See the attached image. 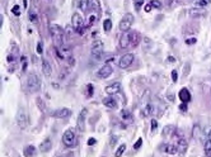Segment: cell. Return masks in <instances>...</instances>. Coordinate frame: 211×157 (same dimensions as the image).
Instances as JSON below:
<instances>
[{
    "label": "cell",
    "mask_w": 211,
    "mask_h": 157,
    "mask_svg": "<svg viewBox=\"0 0 211 157\" xmlns=\"http://www.w3.org/2000/svg\"><path fill=\"white\" fill-rule=\"evenodd\" d=\"M51 36L53 38L56 47H63L64 44V29L57 24H52L51 25Z\"/></svg>",
    "instance_id": "cell-1"
},
{
    "label": "cell",
    "mask_w": 211,
    "mask_h": 157,
    "mask_svg": "<svg viewBox=\"0 0 211 157\" xmlns=\"http://www.w3.org/2000/svg\"><path fill=\"white\" fill-rule=\"evenodd\" d=\"M134 24V15L131 13H126L124 17H122L120 24H118V28H120L121 32H129L131 29V27Z\"/></svg>",
    "instance_id": "cell-2"
},
{
    "label": "cell",
    "mask_w": 211,
    "mask_h": 157,
    "mask_svg": "<svg viewBox=\"0 0 211 157\" xmlns=\"http://www.w3.org/2000/svg\"><path fill=\"white\" fill-rule=\"evenodd\" d=\"M27 87L29 89L31 93H36L41 89V80L38 79L36 74H29L27 79Z\"/></svg>",
    "instance_id": "cell-3"
},
{
    "label": "cell",
    "mask_w": 211,
    "mask_h": 157,
    "mask_svg": "<svg viewBox=\"0 0 211 157\" xmlns=\"http://www.w3.org/2000/svg\"><path fill=\"white\" fill-rule=\"evenodd\" d=\"M103 49H104V44L101 39H97L93 42V46H92V56L94 57L95 60H101V57L103 55Z\"/></svg>",
    "instance_id": "cell-4"
},
{
    "label": "cell",
    "mask_w": 211,
    "mask_h": 157,
    "mask_svg": "<svg viewBox=\"0 0 211 157\" xmlns=\"http://www.w3.org/2000/svg\"><path fill=\"white\" fill-rule=\"evenodd\" d=\"M17 124L21 129H26L27 125H28V115H27L26 110L23 108L19 109L17 113Z\"/></svg>",
    "instance_id": "cell-5"
},
{
    "label": "cell",
    "mask_w": 211,
    "mask_h": 157,
    "mask_svg": "<svg viewBox=\"0 0 211 157\" xmlns=\"http://www.w3.org/2000/svg\"><path fill=\"white\" fill-rule=\"evenodd\" d=\"M74 142H75V133L72 129H67L63 136V143L66 147H71L74 144Z\"/></svg>",
    "instance_id": "cell-6"
},
{
    "label": "cell",
    "mask_w": 211,
    "mask_h": 157,
    "mask_svg": "<svg viewBox=\"0 0 211 157\" xmlns=\"http://www.w3.org/2000/svg\"><path fill=\"white\" fill-rule=\"evenodd\" d=\"M134 58H135V56L132 55V53H126L120 58V62H118V66L121 68H127L131 66V63L134 62Z\"/></svg>",
    "instance_id": "cell-7"
},
{
    "label": "cell",
    "mask_w": 211,
    "mask_h": 157,
    "mask_svg": "<svg viewBox=\"0 0 211 157\" xmlns=\"http://www.w3.org/2000/svg\"><path fill=\"white\" fill-rule=\"evenodd\" d=\"M112 72H113L112 66L108 65V63H106V65H103V66L98 70L97 76H98L99 79H107V77H109V76L112 75Z\"/></svg>",
    "instance_id": "cell-8"
},
{
    "label": "cell",
    "mask_w": 211,
    "mask_h": 157,
    "mask_svg": "<svg viewBox=\"0 0 211 157\" xmlns=\"http://www.w3.org/2000/svg\"><path fill=\"white\" fill-rule=\"evenodd\" d=\"M71 23H72V28L75 30L80 32V29L83 28V17L80 15L79 13H74L72 14V18H71Z\"/></svg>",
    "instance_id": "cell-9"
},
{
    "label": "cell",
    "mask_w": 211,
    "mask_h": 157,
    "mask_svg": "<svg viewBox=\"0 0 211 157\" xmlns=\"http://www.w3.org/2000/svg\"><path fill=\"white\" fill-rule=\"evenodd\" d=\"M70 115H71V110L69 108H61V109H57L52 113V117L59 118V119H64V118H67Z\"/></svg>",
    "instance_id": "cell-10"
},
{
    "label": "cell",
    "mask_w": 211,
    "mask_h": 157,
    "mask_svg": "<svg viewBox=\"0 0 211 157\" xmlns=\"http://www.w3.org/2000/svg\"><path fill=\"white\" fill-rule=\"evenodd\" d=\"M120 90H121V84L120 82H113V84H111V85H108L106 87V93L108 95H114V94L120 93Z\"/></svg>",
    "instance_id": "cell-11"
},
{
    "label": "cell",
    "mask_w": 211,
    "mask_h": 157,
    "mask_svg": "<svg viewBox=\"0 0 211 157\" xmlns=\"http://www.w3.org/2000/svg\"><path fill=\"white\" fill-rule=\"evenodd\" d=\"M42 72L46 77H51L52 75V67L47 60H42Z\"/></svg>",
    "instance_id": "cell-12"
},
{
    "label": "cell",
    "mask_w": 211,
    "mask_h": 157,
    "mask_svg": "<svg viewBox=\"0 0 211 157\" xmlns=\"http://www.w3.org/2000/svg\"><path fill=\"white\" fill-rule=\"evenodd\" d=\"M51 147H52V141L51 138H45L43 141H42V143L40 144V151L41 152H48L50 150H51Z\"/></svg>",
    "instance_id": "cell-13"
},
{
    "label": "cell",
    "mask_w": 211,
    "mask_h": 157,
    "mask_svg": "<svg viewBox=\"0 0 211 157\" xmlns=\"http://www.w3.org/2000/svg\"><path fill=\"white\" fill-rule=\"evenodd\" d=\"M162 151L168 155H177L178 153L177 146H173V144H164V146H162Z\"/></svg>",
    "instance_id": "cell-14"
},
{
    "label": "cell",
    "mask_w": 211,
    "mask_h": 157,
    "mask_svg": "<svg viewBox=\"0 0 211 157\" xmlns=\"http://www.w3.org/2000/svg\"><path fill=\"white\" fill-rule=\"evenodd\" d=\"M178 96H179V99H181L183 103H188L191 100V94H190L188 89H186V87H183V89L179 91Z\"/></svg>",
    "instance_id": "cell-15"
},
{
    "label": "cell",
    "mask_w": 211,
    "mask_h": 157,
    "mask_svg": "<svg viewBox=\"0 0 211 157\" xmlns=\"http://www.w3.org/2000/svg\"><path fill=\"white\" fill-rule=\"evenodd\" d=\"M129 38H130V44L131 46H137L140 42V34L137 32H130L129 33Z\"/></svg>",
    "instance_id": "cell-16"
},
{
    "label": "cell",
    "mask_w": 211,
    "mask_h": 157,
    "mask_svg": "<svg viewBox=\"0 0 211 157\" xmlns=\"http://www.w3.org/2000/svg\"><path fill=\"white\" fill-rule=\"evenodd\" d=\"M85 117H87V109H83L79 114L78 118V127L80 131H84V122H85Z\"/></svg>",
    "instance_id": "cell-17"
},
{
    "label": "cell",
    "mask_w": 211,
    "mask_h": 157,
    "mask_svg": "<svg viewBox=\"0 0 211 157\" xmlns=\"http://www.w3.org/2000/svg\"><path fill=\"white\" fill-rule=\"evenodd\" d=\"M103 105L107 106V108H109V109H116L117 108V101L114 100L113 98H104Z\"/></svg>",
    "instance_id": "cell-18"
},
{
    "label": "cell",
    "mask_w": 211,
    "mask_h": 157,
    "mask_svg": "<svg viewBox=\"0 0 211 157\" xmlns=\"http://www.w3.org/2000/svg\"><path fill=\"white\" fill-rule=\"evenodd\" d=\"M130 44V38H129V34H124L121 38H120V47L121 48H127Z\"/></svg>",
    "instance_id": "cell-19"
},
{
    "label": "cell",
    "mask_w": 211,
    "mask_h": 157,
    "mask_svg": "<svg viewBox=\"0 0 211 157\" xmlns=\"http://www.w3.org/2000/svg\"><path fill=\"white\" fill-rule=\"evenodd\" d=\"M187 147H188V144H187V141H185V139H179V141H178V144H177L178 152H181V153H185V152L187 151Z\"/></svg>",
    "instance_id": "cell-20"
},
{
    "label": "cell",
    "mask_w": 211,
    "mask_h": 157,
    "mask_svg": "<svg viewBox=\"0 0 211 157\" xmlns=\"http://www.w3.org/2000/svg\"><path fill=\"white\" fill-rule=\"evenodd\" d=\"M153 112H154V106H153V104H146L145 105V108L143 109V115L144 117H150Z\"/></svg>",
    "instance_id": "cell-21"
},
{
    "label": "cell",
    "mask_w": 211,
    "mask_h": 157,
    "mask_svg": "<svg viewBox=\"0 0 211 157\" xmlns=\"http://www.w3.org/2000/svg\"><path fill=\"white\" fill-rule=\"evenodd\" d=\"M193 137L196 139H201L202 138V129H201V127L198 124H196V125H193Z\"/></svg>",
    "instance_id": "cell-22"
},
{
    "label": "cell",
    "mask_w": 211,
    "mask_h": 157,
    "mask_svg": "<svg viewBox=\"0 0 211 157\" xmlns=\"http://www.w3.org/2000/svg\"><path fill=\"white\" fill-rule=\"evenodd\" d=\"M205 155L206 157H211V141L210 139H206L205 141Z\"/></svg>",
    "instance_id": "cell-23"
},
{
    "label": "cell",
    "mask_w": 211,
    "mask_h": 157,
    "mask_svg": "<svg viewBox=\"0 0 211 157\" xmlns=\"http://www.w3.org/2000/svg\"><path fill=\"white\" fill-rule=\"evenodd\" d=\"M88 8H89V0H80L79 1V9L85 11Z\"/></svg>",
    "instance_id": "cell-24"
},
{
    "label": "cell",
    "mask_w": 211,
    "mask_h": 157,
    "mask_svg": "<svg viewBox=\"0 0 211 157\" xmlns=\"http://www.w3.org/2000/svg\"><path fill=\"white\" fill-rule=\"evenodd\" d=\"M34 150H36V148H34L33 146H28V147H26V150L23 151V152H24V156L31 157L32 155H34Z\"/></svg>",
    "instance_id": "cell-25"
},
{
    "label": "cell",
    "mask_w": 211,
    "mask_h": 157,
    "mask_svg": "<svg viewBox=\"0 0 211 157\" xmlns=\"http://www.w3.org/2000/svg\"><path fill=\"white\" fill-rule=\"evenodd\" d=\"M125 150H126V144L124 143V144H121L120 147L117 148V151H116V153H114V157H121L122 155H124V152H125Z\"/></svg>",
    "instance_id": "cell-26"
},
{
    "label": "cell",
    "mask_w": 211,
    "mask_h": 157,
    "mask_svg": "<svg viewBox=\"0 0 211 157\" xmlns=\"http://www.w3.org/2000/svg\"><path fill=\"white\" fill-rule=\"evenodd\" d=\"M205 13L204 11H200V10H197V9H191L190 10V15L191 17H202Z\"/></svg>",
    "instance_id": "cell-27"
},
{
    "label": "cell",
    "mask_w": 211,
    "mask_h": 157,
    "mask_svg": "<svg viewBox=\"0 0 211 157\" xmlns=\"http://www.w3.org/2000/svg\"><path fill=\"white\" fill-rule=\"evenodd\" d=\"M103 27H104L106 32H109V30L112 29V22H111L109 19H106V20L103 22Z\"/></svg>",
    "instance_id": "cell-28"
},
{
    "label": "cell",
    "mask_w": 211,
    "mask_h": 157,
    "mask_svg": "<svg viewBox=\"0 0 211 157\" xmlns=\"http://www.w3.org/2000/svg\"><path fill=\"white\" fill-rule=\"evenodd\" d=\"M172 132H174V127L173 125H167L166 128H164V131H163V134L164 136H168L169 133H172Z\"/></svg>",
    "instance_id": "cell-29"
},
{
    "label": "cell",
    "mask_w": 211,
    "mask_h": 157,
    "mask_svg": "<svg viewBox=\"0 0 211 157\" xmlns=\"http://www.w3.org/2000/svg\"><path fill=\"white\" fill-rule=\"evenodd\" d=\"M150 5H151V8H155V9H160V8H162V3H160L159 0H151Z\"/></svg>",
    "instance_id": "cell-30"
},
{
    "label": "cell",
    "mask_w": 211,
    "mask_h": 157,
    "mask_svg": "<svg viewBox=\"0 0 211 157\" xmlns=\"http://www.w3.org/2000/svg\"><path fill=\"white\" fill-rule=\"evenodd\" d=\"M190 70H191V63L190 62H187L185 65V67H183V76H187L190 74Z\"/></svg>",
    "instance_id": "cell-31"
},
{
    "label": "cell",
    "mask_w": 211,
    "mask_h": 157,
    "mask_svg": "<svg viewBox=\"0 0 211 157\" xmlns=\"http://www.w3.org/2000/svg\"><path fill=\"white\" fill-rule=\"evenodd\" d=\"M209 4H210V0H198L197 1V5L201 8H205L206 5H209Z\"/></svg>",
    "instance_id": "cell-32"
},
{
    "label": "cell",
    "mask_w": 211,
    "mask_h": 157,
    "mask_svg": "<svg viewBox=\"0 0 211 157\" xmlns=\"http://www.w3.org/2000/svg\"><path fill=\"white\" fill-rule=\"evenodd\" d=\"M11 11H13V14L17 15V17H19V15H21V9H19L18 5H14L13 8H11Z\"/></svg>",
    "instance_id": "cell-33"
},
{
    "label": "cell",
    "mask_w": 211,
    "mask_h": 157,
    "mask_svg": "<svg viewBox=\"0 0 211 157\" xmlns=\"http://www.w3.org/2000/svg\"><path fill=\"white\" fill-rule=\"evenodd\" d=\"M135 1V8H136V10H139L140 8H141V5L144 4V0H134Z\"/></svg>",
    "instance_id": "cell-34"
},
{
    "label": "cell",
    "mask_w": 211,
    "mask_h": 157,
    "mask_svg": "<svg viewBox=\"0 0 211 157\" xmlns=\"http://www.w3.org/2000/svg\"><path fill=\"white\" fill-rule=\"evenodd\" d=\"M172 80H173V82H177L178 81V72L173 70L172 71Z\"/></svg>",
    "instance_id": "cell-35"
},
{
    "label": "cell",
    "mask_w": 211,
    "mask_h": 157,
    "mask_svg": "<svg viewBox=\"0 0 211 157\" xmlns=\"http://www.w3.org/2000/svg\"><path fill=\"white\" fill-rule=\"evenodd\" d=\"M141 144H143V139L139 138V139H137V142L134 144V150H139V148L141 147Z\"/></svg>",
    "instance_id": "cell-36"
},
{
    "label": "cell",
    "mask_w": 211,
    "mask_h": 157,
    "mask_svg": "<svg viewBox=\"0 0 211 157\" xmlns=\"http://www.w3.org/2000/svg\"><path fill=\"white\" fill-rule=\"evenodd\" d=\"M29 20L31 22H37V15H36V13H33V11H31L29 13Z\"/></svg>",
    "instance_id": "cell-37"
},
{
    "label": "cell",
    "mask_w": 211,
    "mask_h": 157,
    "mask_svg": "<svg viewBox=\"0 0 211 157\" xmlns=\"http://www.w3.org/2000/svg\"><path fill=\"white\" fill-rule=\"evenodd\" d=\"M121 115H122V118H124V119H130V113L126 112V110H122Z\"/></svg>",
    "instance_id": "cell-38"
},
{
    "label": "cell",
    "mask_w": 211,
    "mask_h": 157,
    "mask_svg": "<svg viewBox=\"0 0 211 157\" xmlns=\"http://www.w3.org/2000/svg\"><path fill=\"white\" fill-rule=\"evenodd\" d=\"M156 127H158V122H156V120H153V122H151V131L154 132L155 129H156Z\"/></svg>",
    "instance_id": "cell-39"
},
{
    "label": "cell",
    "mask_w": 211,
    "mask_h": 157,
    "mask_svg": "<svg viewBox=\"0 0 211 157\" xmlns=\"http://www.w3.org/2000/svg\"><path fill=\"white\" fill-rule=\"evenodd\" d=\"M42 51H43V48H42V43L41 42H38L37 43V53H42Z\"/></svg>",
    "instance_id": "cell-40"
},
{
    "label": "cell",
    "mask_w": 211,
    "mask_h": 157,
    "mask_svg": "<svg viewBox=\"0 0 211 157\" xmlns=\"http://www.w3.org/2000/svg\"><path fill=\"white\" fill-rule=\"evenodd\" d=\"M95 142H97V141H95V138H89V139H88V146L95 144Z\"/></svg>",
    "instance_id": "cell-41"
},
{
    "label": "cell",
    "mask_w": 211,
    "mask_h": 157,
    "mask_svg": "<svg viewBox=\"0 0 211 157\" xmlns=\"http://www.w3.org/2000/svg\"><path fill=\"white\" fill-rule=\"evenodd\" d=\"M95 19H97V17H95L94 14H92L90 17H89V23H90V24H92V23H94V22H95Z\"/></svg>",
    "instance_id": "cell-42"
},
{
    "label": "cell",
    "mask_w": 211,
    "mask_h": 157,
    "mask_svg": "<svg viewBox=\"0 0 211 157\" xmlns=\"http://www.w3.org/2000/svg\"><path fill=\"white\" fill-rule=\"evenodd\" d=\"M179 109H181L182 112H187V105L186 104H181L179 105Z\"/></svg>",
    "instance_id": "cell-43"
},
{
    "label": "cell",
    "mask_w": 211,
    "mask_h": 157,
    "mask_svg": "<svg viewBox=\"0 0 211 157\" xmlns=\"http://www.w3.org/2000/svg\"><path fill=\"white\" fill-rule=\"evenodd\" d=\"M187 44H191V43H196V38H192V39H187L186 41Z\"/></svg>",
    "instance_id": "cell-44"
},
{
    "label": "cell",
    "mask_w": 211,
    "mask_h": 157,
    "mask_svg": "<svg viewBox=\"0 0 211 157\" xmlns=\"http://www.w3.org/2000/svg\"><path fill=\"white\" fill-rule=\"evenodd\" d=\"M116 142H117V137H112V139H111V146H113Z\"/></svg>",
    "instance_id": "cell-45"
},
{
    "label": "cell",
    "mask_w": 211,
    "mask_h": 157,
    "mask_svg": "<svg viewBox=\"0 0 211 157\" xmlns=\"http://www.w3.org/2000/svg\"><path fill=\"white\" fill-rule=\"evenodd\" d=\"M150 10H151V5H150V4H148V5L145 6V11H146V13H149Z\"/></svg>",
    "instance_id": "cell-46"
},
{
    "label": "cell",
    "mask_w": 211,
    "mask_h": 157,
    "mask_svg": "<svg viewBox=\"0 0 211 157\" xmlns=\"http://www.w3.org/2000/svg\"><path fill=\"white\" fill-rule=\"evenodd\" d=\"M168 61H169V62H174L175 58H174L173 56H169V57H168Z\"/></svg>",
    "instance_id": "cell-47"
},
{
    "label": "cell",
    "mask_w": 211,
    "mask_h": 157,
    "mask_svg": "<svg viewBox=\"0 0 211 157\" xmlns=\"http://www.w3.org/2000/svg\"><path fill=\"white\" fill-rule=\"evenodd\" d=\"M168 98H169V100H171V101H173V100H174V98L172 96V95H168Z\"/></svg>",
    "instance_id": "cell-48"
},
{
    "label": "cell",
    "mask_w": 211,
    "mask_h": 157,
    "mask_svg": "<svg viewBox=\"0 0 211 157\" xmlns=\"http://www.w3.org/2000/svg\"><path fill=\"white\" fill-rule=\"evenodd\" d=\"M173 1H174V0H167V3H168V4H172Z\"/></svg>",
    "instance_id": "cell-49"
},
{
    "label": "cell",
    "mask_w": 211,
    "mask_h": 157,
    "mask_svg": "<svg viewBox=\"0 0 211 157\" xmlns=\"http://www.w3.org/2000/svg\"><path fill=\"white\" fill-rule=\"evenodd\" d=\"M33 3H34V5H37V4H38V0H33Z\"/></svg>",
    "instance_id": "cell-50"
},
{
    "label": "cell",
    "mask_w": 211,
    "mask_h": 157,
    "mask_svg": "<svg viewBox=\"0 0 211 157\" xmlns=\"http://www.w3.org/2000/svg\"><path fill=\"white\" fill-rule=\"evenodd\" d=\"M209 139L211 141V131H210V133H209Z\"/></svg>",
    "instance_id": "cell-51"
}]
</instances>
